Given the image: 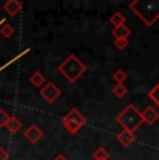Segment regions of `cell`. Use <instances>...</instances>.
<instances>
[{"mask_svg":"<svg viewBox=\"0 0 159 160\" xmlns=\"http://www.w3.org/2000/svg\"><path fill=\"white\" fill-rule=\"evenodd\" d=\"M128 7L146 27L154 25L159 18V0H134Z\"/></svg>","mask_w":159,"mask_h":160,"instance_id":"obj_1","label":"cell"},{"mask_svg":"<svg viewBox=\"0 0 159 160\" xmlns=\"http://www.w3.org/2000/svg\"><path fill=\"white\" fill-rule=\"evenodd\" d=\"M116 121L123 127V130L130 131L133 134H134V131H137L144 124L141 112L134 104H128L126 109L116 117Z\"/></svg>","mask_w":159,"mask_h":160,"instance_id":"obj_2","label":"cell"},{"mask_svg":"<svg viewBox=\"0 0 159 160\" xmlns=\"http://www.w3.org/2000/svg\"><path fill=\"white\" fill-rule=\"evenodd\" d=\"M59 72L62 74L64 78L69 82H75L80 77L87 71V67L84 66V63L80 61V58L74 54L67 56V58L59 66Z\"/></svg>","mask_w":159,"mask_h":160,"instance_id":"obj_3","label":"cell"},{"mask_svg":"<svg viewBox=\"0 0 159 160\" xmlns=\"http://www.w3.org/2000/svg\"><path fill=\"white\" fill-rule=\"evenodd\" d=\"M87 122V118L78 112V109H71L66 116L63 117V125L70 134H75L80 128Z\"/></svg>","mask_w":159,"mask_h":160,"instance_id":"obj_4","label":"cell"},{"mask_svg":"<svg viewBox=\"0 0 159 160\" xmlns=\"http://www.w3.org/2000/svg\"><path fill=\"white\" fill-rule=\"evenodd\" d=\"M39 93H41V96L44 98L48 103H53L54 100L62 95V91H60L53 82H48V84H45V87L41 89Z\"/></svg>","mask_w":159,"mask_h":160,"instance_id":"obj_5","label":"cell"},{"mask_svg":"<svg viewBox=\"0 0 159 160\" xmlns=\"http://www.w3.org/2000/svg\"><path fill=\"white\" fill-rule=\"evenodd\" d=\"M24 137H25V139H28L31 143H36V142H39V139H42V137H44V131H42L38 125L32 124L25 130Z\"/></svg>","mask_w":159,"mask_h":160,"instance_id":"obj_6","label":"cell"},{"mask_svg":"<svg viewBox=\"0 0 159 160\" xmlns=\"http://www.w3.org/2000/svg\"><path fill=\"white\" fill-rule=\"evenodd\" d=\"M141 117H142V121L148 125H152L155 121L159 118V112L155 107L148 106L144 112H141Z\"/></svg>","mask_w":159,"mask_h":160,"instance_id":"obj_7","label":"cell"},{"mask_svg":"<svg viewBox=\"0 0 159 160\" xmlns=\"http://www.w3.org/2000/svg\"><path fill=\"white\" fill-rule=\"evenodd\" d=\"M3 8H4V11L8 15L14 17V15H17L23 10V3L18 2V0H8V2H6L4 4H3Z\"/></svg>","mask_w":159,"mask_h":160,"instance_id":"obj_8","label":"cell"},{"mask_svg":"<svg viewBox=\"0 0 159 160\" xmlns=\"http://www.w3.org/2000/svg\"><path fill=\"white\" fill-rule=\"evenodd\" d=\"M117 141L124 148H128L130 145H133V143H134V141H136V135H134L133 132H130V131L123 130L120 134L117 135Z\"/></svg>","mask_w":159,"mask_h":160,"instance_id":"obj_9","label":"cell"},{"mask_svg":"<svg viewBox=\"0 0 159 160\" xmlns=\"http://www.w3.org/2000/svg\"><path fill=\"white\" fill-rule=\"evenodd\" d=\"M112 35L115 36V39H128V36L131 35V31L126 25H120L117 28H113Z\"/></svg>","mask_w":159,"mask_h":160,"instance_id":"obj_10","label":"cell"},{"mask_svg":"<svg viewBox=\"0 0 159 160\" xmlns=\"http://www.w3.org/2000/svg\"><path fill=\"white\" fill-rule=\"evenodd\" d=\"M29 82H31V85H33L35 88H41L44 84H46V78H45V75L42 72L35 71L29 77Z\"/></svg>","mask_w":159,"mask_h":160,"instance_id":"obj_11","label":"cell"},{"mask_svg":"<svg viewBox=\"0 0 159 160\" xmlns=\"http://www.w3.org/2000/svg\"><path fill=\"white\" fill-rule=\"evenodd\" d=\"M21 127H23V122H21L17 117H10L7 125H6V128H7L11 134H16V132H18L21 130Z\"/></svg>","mask_w":159,"mask_h":160,"instance_id":"obj_12","label":"cell"},{"mask_svg":"<svg viewBox=\"0 0 159 160\" xmlns=\"http://www.w3.org/2000/svg\"><path fill=\"white\" fill-rule=\"evenodd\" d=\"M109 22L112 24L115 28H117V27H120V25H124V22H126V18H124V15L121 14V13H117L116 11L115 14H112L110 15V18H109Z\"/></svg>","mask_w":159,"mask_h":160,"instance_id":"obj_13","label":"cell"},{"mask_svg":"<svg viewBox=\"0 0 159 160\" xmlns=\"http://www.w3.org/2000/svg\"><path fill=\"white\" fill-rule=\"evenodd\" d=\"M14 33V28L10 25V24H3L2 27H0V35L3 36V38H11Z\"/></svg>","mask_w":159,"mask_h":160,"instance_id":"obj_14","label":"cell"},{"mask_svg":"<svg viewBox=\"0 0 159 160\" xmlns=\"http://www.w3.org/2000/svg\"><path fill=\"white\" fill-rule=\"evenodd\" d=\"M94 160H109V152L103 148H98L94 152Z\"/></svg>","mask_w":159,"mask_h":160,"instance_id":"obj_15","label":"cell"},{"mask_svg":"<svg viewBox=\"0 0 159 160\" xmlns=\"http://www.w3.org/2000/svg\"><path fill=\"white\" fill-rule=\"evenodd\" d=\"M113 93L117 98H123L127 93V88L124 87V84H116L115 88H113Z\"/></svg>","mask_w":159,"mask_h":160,"instance_id":"obj_16","label":"cell"},{"mask_svg":"<svg viewBox=\"0 0 159 160\" xmlns=\"http://www.w3.org/2000/svg\"><path fill=\"white\" fill-rule=\"evenodd\" d=\"M148 96L151 98V99L155 102V104H156V106L159 107V82H158L156 85H155L154 88L151 89V91H149Z\"/></svg>","mask_w":159,"mask_h":160,"instance_id":"obj_17","label":"cell"},{"mask_svg":"<svg viewBox=\"0 0 159 160\" xmlns=\"http://www.w3.org/2000/svg\"><path fill=\"white\" fill-rule=\"evenodd\" d=\"M113 79H115L116 84H123L127 79V74L123 71V70H117L115 74H113Z\"/></svg>","mask_w":159,"mask_h":160,"instance_id":"obj_18","label":"cell"},{"mask_svg":"<svg viewBox=\"0 0 159 160\" xmlns=\"http://www.w3.org/2000/svg\"><path fill=\"white\" fill-rule=\"evenodd\" d=\"M8 120H10V116L7 114V112L3 109H0V128H6Z\"/></svg>","mask_w":159,"mask_h":160,"instance_id":"obj_19","label":"cell"},{"mask_svg":"<svg viewBox=\"0 0 159 160\" xmlns=\"http://www.w3.org/2000/svg\"><path fill=\"white\" fill-rule=\"evenodd\" d=\"M28 52H29V49H27V50H24L23 53H20V54H18V56H16L14 58H11L10 61H7V63H6V64H3V66L0 67V72H2L3 70H6V68H7V67L10 66V64H13V63H14V61H16V60H18V58H20V57H23V56H24V54H25V53H28Z\"/></svg>","mask_w":159,"mask_h":160,"instance_id":"obj_20","label":"cell"},{"mask_svg":"<svg viewBox=\"0 0 159 160\" xmlns=\"http://www.w3.org/2000/svg\"><path fill=\"white\" fill-rule=\"evenodd\" d=\"M115 46L119 50H124L128 46V39H115Z\"/></svg>","mask_w":159,"mask_h":160,"instance_id":"obj_21","label":"cell"},{"mask_svg":"<svg viewBox=\"0 0 159 160\" xmlns=\"http://www.w3.org/2000/svg\"><path fill=\"white\" fill-rule=\"evenodd\" d=\"M8 159V153L0 146V160H7Z\"/></svg>","mask_w":159,"mask_h":160,"instance_id":"obj_22","label":"cell"},{"mask_svg":"<svg viewBox=\"0 0 159 160\" xmlns=\"http://www.w3.org/2000/svg\"><path fill=\"white\" fill-rule=\"evenodd\" d=\"M53 160H67V158L64 155H62V153H60V155H57L56 158H54Z\"/></svg>","mask_w":159,"mask_h":160,"instance_id":"obj_23","label":"cell"},{"mask_svg":"<svg viewBox=\"0 0 159 160\" xmlns=\"http://www.w3.org/2000/svg\"><path fill=\"white\" fill-rule=\"evenodd\" d=\"M6 22V20H2V21H0V27H2L3 25V24H4Z\"/></svg>","mask_w":159,"mask_h":160,"instance_id":"obj_24","label":"cell"}]
</instances>
